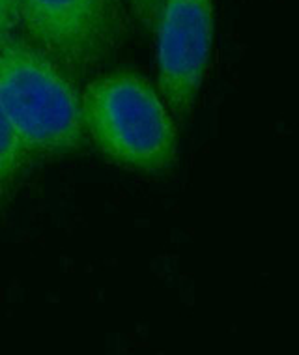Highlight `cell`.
<instances>
[{
  "label": "cell",
  "mask_w": 299,
  "mask_h": 355,
  "mask_svg": "<svg viewBox=\"0 0 299 355\" xmlns=\"http://www.w3.org/2000/svg\"><path fill=\"white\" fill-rule=\"evenodd\" d=\"M85 135L105 159L140 174L178 163V122L157 86L133 69H114L83 88Z\"/></svg>",
  "instance_id": "obj_1"
},
{
  "label": "cell",
  "mask_w": 299,
  "mask_h": 355,
  "mask_svg": "<svg viewBox=\"0 0 299 355\" xmlns=\"http://www.w3.org/2000/svg\"><path fill=\"white\" fill-rule=\"evenodd\" d=\"M157 90L176 122L193 114L210 71L214 0H161L154 25Z\"/></svg>",
  "instance_id": "obj_4"
},
{
  "label": "cell",
  "mask_w": 299,
  "mask_h": 355,
  "mask_svg": "<svg viewBox=\"0 0 299 355\" xmlns=\"http://www.w3.org/2000/svg\"><path fill=\"white\" fill-rule=\"evenodd\" d=\"M21 34L71 75H88L118 49L126 0H17Z\"/></svg>",
  "instance_id": "obj_3"
},
{
  "label": "cell",
  "mask_w": 299,
  "mask_h": 355,
  "mask_svg": "<svg viewBox=\"0 0 299 355\" xmlns=\"http://www.w3.org/2000/svg\"><path fill=\"white\" fill-rule=\"evenodd\" d=\"M21 32L17 0H0V43Z\"/></svg>",
  "instance_id": "obj_7"
},
{
  "label": "cell",
  "mask_w": 299,
  "mask_h": 355,
  "mask_svg": "<svg viewBox=\"0 0 299 355\" xmlns=\"http://www.w3.org/2000/svg\"><path fill=\"white\" fill-rule=\"evenodd\" d=\"M161 0H126L128 11L144 30L152 32Z\"/></svg>",
  "instance_id": "obj_6"
},
{
  "label": "cell",
  "mask_w": 299,
  "mask_h": 355,
  "mask_svg": "<svg viewBox=\"0 0 299 355\" xmlns=\"http://www.w3.org/2000/svg\"><path fill=\"white\" fill-rule=\"evenodd\" d=\"M0 105L32 157L85 142L77 79L21 32L0 43Z\"/></svg>",
  "instance_id": "obj_2"
},
{
  "label": "cell",
  "mask_w": 299,
  "mask_h": 355,
  "mask_svg": "<svg viewBox=\"0 0 299 355\" xmlns=\"http://www.w3.org/2000/svg\"><path fill=\"white\" fill-rule=\"evenodd\" d=\"M32 155L25 148L0 105V195H4L25 169Z\"/></svg>",
  "instance_id": "obj_5"
}]
</instances>
